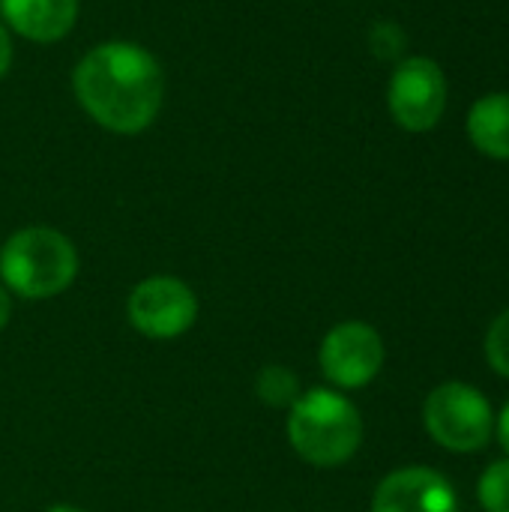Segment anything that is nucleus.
Returning a JSON list of instances; mask_svg holds the SVG:
<instances>
[{"mask_svg":"<svg viewBox=\"0 0 509 512\" xmlns=\"http://www.w3.org/2000/svg\"><path fill=\"white\" fill-rule=\"evenodd\" d=\"M72 93L84 114L114 135H141L165 102V69L153 51L129 39L90 48L72 69Z\"/></svg>","mask_w":509,"mask_h":512,"instance_id":"f257e3e1","label":"nucleus"},{"mask_svg":"<svg viewBox=\"0 0 509 512\" xmlns=\"http://www.w3.org/2000/svg\"><path fill=\"white\" fill-rule=\"evenodd\" d=\"M288 441L303 462L315 468H342L363 444V417L339 390L312 387L291 405Z\"/></svg>","mask_w":509,"mask_h":512,"instance_id":"f03ea898","label":"nucleus"},{"mask_svg":"<svg viewBox=\"0 0 509 512\" xmlns=\"http://www.w3.org/2000/svg\"><path fill=\"white\" fill-rule=\"evenodd\" d=\"M78 276L75 243L48 225H30L15 231L0 246L3 288L24 300H48L63 294Z\"/></svg>","mask_w":509,"mask_h":512,"instance_id":"7ed1b4c3","label":"nucleus"},{"mask_svg":"<svg viewBox=\"0 0 509 512\" xmlns=\"http://www.w3.org/2000/svg\"><path fill=\"white\" fill-rule=\"evenodd\" d=\"M423 426L429 438L450 453H480L495 438V408L477 387L447 381L426 396Z\"/></svg>","mask_w":509,"mask_h":512,"instance_id":"20e7f679","label":"nucleus"},{"mask_svg":"<svg viewBox=\"0 0 509 512\" xmlns=\"http://www.w3.org/2000/svg\"><path fill=\"white\" fill-rule=\"evenodd\" d=\"M447 75L438 60L414 54L396 63L387 84V108L405 132H432L447 111Z\"/></svg>","mask_w":509,"mask_h":512,"instance_id":"39448f33","label":"nucleus"},{"mask_svg":"<svg viewBox=\"0 0 509 512\" xmlns=\"http://www.w3.org/2000/svg\"><path fill=\"white\" fill-rule=\"evenodd\" d=\"M129 324L147 339H177L198 321V297L177 276H150L126 300Z\"/></svg>","mask_w":509,"mask_h":512,"instance_id":"423d86ee","label":"nucleus"},{"mask_svg":"<svg viewBox=\"0 0 509 512\" xmlns=\"http://www.w3.org/2000/svg\"><path fill=\"white\" fill-rule=\"evenodd\" d=\"M384 357L381 333L363 321L336 324L318 348L321 372L336 390H360L372 384L384 369Z\"/></svg>","mask_w":509,"mask_h":512,"instance_id":"0eeeda50","label":"nucleus"},{"mask_svg":"<svg viewBox=\"0 0 509 512\" xmlns=\"http://www.w3.org/2000/svg\"><path fill=\"white\" fill-rule=\"evenodd\" d=\"M372 512H459V495L444 474L411 465L378 483Z\"/></svg>","mask_w":509,"mask_h":512,"instance_id":"6e6552de","label":"nucleus"},{"mask_svg":"<svg viewBox=\"0 0 509 512\" xmlns=\"http://www.w3.org/2000/svg\"><path fill=\"white\" fill-rule=\"evenodd\" d=\"M9 30L36 45H51L69 36L78 21L81 0H0Z\"/></svg>","mask_w":509,"mask_h":512,"instance_id":"1a4fd4ad","label":"nucleus"},{"mask_svg":"<svg viewBox=\"0 0 509 512\" xmlns=\"http://www.w3.org/2000/svg\"><path fill=\"white\" fill-rule=\"evenodd\" d=\"M465 132L483 156L509 162V93L480 96L465 117Z\"/></svg>","mask_w":509,"mask_h":512,"instance_id":"9d476101","label":"nucleus"},{"mask_svg":"<svg viewBox=\"0 0 509 512\" xmlns=\"http://www.w3.org/2000/svg\"><path fill=\"white\" fill-rule=\"evenodd\" d=\"M255 393L270 408H291L300 399V381L285 366H264L255 378Z\"/></svg>","mask_w":509,"mask_h":512,"instance_id":"9b49d317","label":"nucleus"},{"mask_svg":"<svg viewBox=\"0 0 509 512\" xmlns=\"http://www.w3.org/2000/svg\"><path fill=\"white\" fill-rule=\"evenodd\" d=\"M477 501L486 512H509V459H495L480 483H477Z\"/></svg>","mask_w":509,"mask_h":512,"instance_id":"f8f14e48","label":"nucleus"},{"mask_svg":"<svg viewBox=\"0 0 509 512\" xmlns=\"http://www.w3.org/2000/svg\"><path fill=\"white\" fill-rule=\"evenodd\" d=\"M483 351H486V363L495 369V375L509 381V309H504L492 321L486 342H483Z\"/></svg>","mask_w":509,"mask_h":512,"instance_id":"ddd939ff","label":"nucleus"},{"mask_svg":"<svg viewBox=\"0 0 509 512\" xmlns=\"http://www.w3.org/2000/svg\"><path fill=\"white\" fill-rule=\"evenodd\" d=\"M12 66V36H9V27L0 24V78L9 72Z\"/></svg>","mask_w":509,"mask_h":512,"instance_id":"4468645a","label":"nucleus"},{"mask_svg":"<svg viewBox=\"0 0 509 512\" xmlns=\"http://www.w3.org/2000/svg\"><path fill=\"white\" fill-rule=\"evenodd\" d=\"M495 438H498L501 450L507 453L509 459V402L501 408V414L495 417Z\"/></svg>","mask_w":509,"mask_h":512,"instance_id":"2eb2a0df","label":"nucleus"},{"mask_svg":"<svg viewBox=\"0 0 509 512\" xmlns=\"http://www.w3.org/2000/svg\"><path fill=\"white\" fill-rule=\"evenodd\" d=\"M9 315H12V297H9V291L0 285V330L9 324Z\"/></svg>","mask_w":509,"mask_h":512,"instance_id":"dca6fc26","label":"nucleus"},{"mask_svg":"<svg viewBox=\"0 0 509 512\" xmlns=\"http://www.w3.org/2000/svg\"><path fill=\"white\" fill-rule=\"evenodd\" d=\"M45 512H84V510H78V507H72V504H54V507H48Z\"/></svg>","mask_w":509,"mask_h":512,"instance_id":"f3484780","label":"nucleus"}]
</instances>
